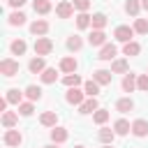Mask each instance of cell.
I'll use <instances>...</instances> for the list:
<instances>
[{"instance_id":"cell-34","label":"cell","mask_w":148,"mask_h":148,"mask_svg":"<svg viewBox=\"0 0 148 148\" xmlns=\"http://www.w3.org/2000/svg\"><path fill=\"white\" fill-rule=\"evenodd\" d=\"M92 120H95L97 125H104V123L109 120V111H106V109H97V111L92 113Z\"/></svg>"},{"instance_id":"cell-39","label":"cell","mask_w":148,"mask_h":148,"mask_svg":"<svg viewBox=\"0 0 148 148\" xmlns=\"http://www.w3.org/2000/svg\"><path fill=\"white\" fill-rule=\"evenodd\" d=\"M136 88L141 92H148V74H139L136 76Z\"/></svg>"},{"instance_id":"cell-32","label":"cell","mask_w":148,"mask_h":148,"mask_svg":"<svg viewBox=\"0 0 148 148\" xmlns=\"http://www.w3.org/2000/svg\"><path fill=\"white\" fill-rule=\"evenodd\" d=\"M90 21H92V16H88L86 12H81V14L76 16V28H81V30H86V28L90 25Z\"/></svg>"},{"instance_id":"cell-17","label":"cell","mask_w":148,"mask_h":148,"mask_svg":"<svg viewBox=\"0 0 148 148\" xmlns=\"http://www.w3.org/2000/svg\"><path fill=\"white\" fill-rule=\"evenodd\" d=\"M16 123H18V113H14V111H5V113H2V125H5L7 130H12Z\"/></svg>"},{"instance_id":"cell-9","label":"cell","mask_w":148,"mask_h":148,"mask_svg":"<svg viewBox=\"0 0 148 148\" xmlns=\"http://www.w3.org/2000/svg\"><path fill=\"white\" fill-rule=\"evenodd\" d=\"M132 134H134V136H139V139H141V136H146V134H148V120H143V118L134 120V123H132Z\"/></svg>"},{"instance_id":"cell-21","label":"cell","mask_w":148,"mask_h":148,"mask_svg":"<svg viewBox=\"0 0 148 148\" xmlns=\"http://www.w3.org/2000/svg\"><path fill=\"white\" fill-rule=\"evenodd\" d=\"M39 79H42V83H56V79H58L56 67H46V69L39 74Z\"/></svg>"},{"instance_id":"cell-24","label":"cell","mask_w":148,"mask_h":148,"mask_svg":"<svg viewBox=\"0 0 148 148\" xmlns=\"http://www.w3.org/2000/svg\"><path fill=\"white\" fill-rule=\"evenodd\" d=\"M9 49H12V53H14V56H23V53H25V49H28V44H25L23 39H14V42L9 44Z\"/></svg>"},{"instance_id":"cell-4","label":"cell","mask_w":148,"mask_h":148,"mask_svg":"<svg viewBox=\"0 0 148 148\" xmlns=\"http://www.w3.org/2000/svg\"><path fill=\"white\" fill-rule=\"evenodd\" d=\"M113 37H116L118 42L127 44V42H132V37H134V28H130V25H118L116 32H113Z\"/></svg>"},{"instance_id":"cell-46","label":"cell","mask_w":148,"mask_h":148,"mask_svg":"<svg viewBox=\"0 0 148 148\" xmlns=\"http://www.w3.org/2000/svg\"><path fill=\"white\" fill-rule=\"evenodd\" d=\"M74 148H83V146H74Z\"/></svg>"},{"instance_id":"cell-15","label":"cell","mask_w":148,"mask_h":148,"mask_svg":"<svg viewBox=\"0 0 148 148\" xmlns=\"http://www.w3.org/2000/svg\"><path fill=\"white\" fill-rule=\"evenodd\" d=\"M30 32H32V35H39V37H44V35L49 32V23L39 18V21H35V23L30 25Z\"/></svg>"},{"instance_id":"cell-23","label":"cell","mask_w":148,"mask_h":148,"mask_svg":"<svg viewBox=\"0 0 148 148\" xmlns=\"http://www.w3.org/2000/svg\"><path fill=\"white\" fill-rule=\"evenodd\" d=\"M83 90H86L88 97H97V92H99V83H97L95 79H90V81L83 83Z\"/></svg>"},{"instance_id":"cell-16","label":"cell","mask_w":148,"mask_h":148,"mask_svg":"<svg viewBox=\"0 0 148 148\" xmlns=\"http://www.w3.org/2000/svg\"><path fill=\"white\" fill-rule=\"evenodd\" d=\"M132 109H134V102L130 97H123V99L116 102V111H120V113H130Z\"/></svg>"},{"instance_id":"cell-22","label":"cell","mask_w":148,"mask_h":148,"mask_svg":"<svg viewBox=\"0 0 148 148\" xmlns=\"http://www.w3.org/2000/svg\"><path fill=\"white\" fill-rule=\"evenodd\" d=\"M134 88H136V74H130V72H127L125 79H123V90H125V92H132Z\"/></svg>"},{"instance_id":"cell-13","label":"cell","mask_w":148,"mask_h":148,"mask_svg":"<svg viewBox=\"0 0 148 148\" xmlns=\"http://www.w3.org/2000/svg\"><path fill=\"white\" fill-rule=\"evenodd\" d=\"M97 109H99L97 99H95V97H88V99H86V102L79 106V113H95Z\"/></svg>"},{"instance_id":"cell-8","label":"cell","mask_w":148,"mask_h":148,"mask_svg":"<svg viewBox=\"0 0 148 148\" xmlns=\"http://www.w3.org/2000/svg\"><path fill=\"white\" fill-rule=\"evenodd\" d=\"M88 44H90V46H104V44H106L104 30H92V32L88 35Z\"/></svg>"},{"instance_id":"cell-12","label":"cell","mask_w":148,"mask_h":148,"mask_svg":"<svg viewBox=\"0 0 148 148\" xmlns=\"http://www.w3.org/2000/svg\"><path fill=\"white\" fill-rule=\"evenodd\" d=\"M116 53H118V49H116L113 44H104L97 58H99V60H113V58H116Z\"/></svg>"},{"instance_id":"cell-29","label":"cell","mask_w":148,"mask_h":148,"mask_svg":"<svg viewBox=\"0 0 148 148\" xmlns=\"http://www.w3.org/2000/svg\"><path fill=\"white\" fill-rule=\"evenodd\" d=\"M127 60H113L111 62V72H116V74H127Z\"/></svg>"},{"instance_id":"cell-3","label":"cell","mask_w":148,"mask_h":148,"mask_svg":"<svg viewBox=\"0 0 148 148\" xmlns=\"http://www.w3.org/2000/svg\"><path fill=\"white\" fill-rule=\"evenodd\" d=\"M2 139H5V146H9V148H18L23 143V136H21L18 130H7Z\"/></svg>"},{"instance_id":"cell-37","label":"cell","mask_w":148,"mask_h":148,"mask_svg":"<svg viewBox=\"0 0 148 148\" xmlns=\"http://www.w3.org/2000/svg\"><path fill=\"white\" fill-rule=\"evenodd\" d=\"M134 32L146 35V32H148V21H146V18H136V21H134Z\"/></svg>"},{"instance_id":"cell-40","label":"cell","mask_w":148,"mask_h":148,"mask_svg":"<svg viewBox=\"0 0 148 148\" xmlns=\"http://www.w3.org/2000/svg\"><path fill=\"white\" fill-rule=\"evenodd\" d=\"M32 111H35L32 102H21V104H18V113H21V116H30Z\"/></svg>"},{"instance_id":"cell-2","label":"cell","mask_w":148,"mask_h":148,"mask_svg":"<svg viewBox=\"0 0 148 148\" xmlns=\"http://www.w3.org/2000/svg\"><path fill=\"white\" fill-rule=\"evenodd\" d=\"M0 74H2V76H16V74H18V62H16L14 58L0 60Z\"/></svg>"},{"instance_id":"cell-19","label":"cell","mask_w":148,"mask_h":148,"mask_svg":"<svg viewBox=\"0 0 148 148\" xmlns=\"http://www.w3.org/2000/svg\"><path fill=\"white\" fill-rule=\"evenodd\" d=\"M51 141H53V143L67 141V130H65V127H53V130H51Z\"/></svg>"},{"instance_id":"cell-30","label":"cell","mask_w":148,"mask_h":148,"mask_svg":"<svg viewBox=\"0 0 148 148\" xmlns=\"http://www.w3.org/2000/svg\"><path fill=\"white\" fill-rule=\"evenodd\" d=\"M139 9H141V2H139V0H127V2H125V12H127L130 16H136Z\"/></svg>"},{"instance_id":"cell-36","label":"cell","mask_w":148,"mask_h":148,"mask_svg":"<svg viewBox=\"0 0 148 148\" xmlns=\"http://www.w3.org/2000/svg\"><path fill=\"white\" fill-rule=\"evenodd\" d=\"M81 46H83V42H81V37H76V35H72V37L67 39V49H69V51H79Z\"/></svg>"},{"instance_id":"cell-26","label":"cell","mask_w":148,"mask_h":148,"mask_svg":"<svg viewBox=\"0 0 148 148\" xmlns=\"http://www.w3.org/2000/svg\"><path fill=\"white\" fill-rule=\"evenodd\" d=\"M25 97H28L30 102L42 99V88H37V86H28V88H25Z\"/></svg>"},{"instance_id":"cell-7","label":"cell","mask_w":148,"mask_h":148,"mask_svg":"<svg viewBox=\"0 0 148 148\" xmlns=\"http://www.w3.org/2000/svg\"><path fill=\"white\" fill-rule=\"evenodd\" d=\"M56 14H58L60 18H69V16L74 14V5H72L69 0H62V2H58V7H56Z\"/></svg>"},{"instance_id":"cell-43","label":"cell","mask_w":148,"mask_h":148,"mask_svg":"<svg viewBox=\"0 0 148 148\" xmlns=\"http://www.w3.org/2000/svg\"><path fill=\"white\" fill-rule=\"evenodd\" d=\"M141 7H143V9H148V0H141Z\"/></svg>"},{"instance_id":"cell-1","label":"cell","mask_w":148,"mask_h":148,"mask_svg":"<svg viewBox=\"0 0 148 148\" xmlns=\"http://www.w3.org/2000/svg\"><path fill=\"white\" fill-rule=\"evenodd\" d=\"M51 51H53V42H51L49 37H37V39H35V53H37V56L44 58V56H49Z\"/></svg>"},{"instance_id":"cell-28","label":"cell","mask_w":148,"mask_h":148,"mask_svg":"<svg viewBox=\"0 0 148 148\" xmlns=\"http://www.w3.org/2000/svg\"><path fill=\"white\" fill-rule=\"evenodd\" d=\"M123 53H125V56H139V53H141V46H139L136 42H127V44L123 46Z\"/></svg>"},{"instance_id":"cell-42","label":"cell","mask_w":148,"mask_h":148,"mask_svg":"<svg viewBox=\"0 0 148 148\" xmlns=\"http://www.w3.org/2000/svg\"><path fill=\"white\" fill-rule=\"evenodd\" d=\"M7 104H9L7 99H0V111H2V113H5V109H7Z\"/></svg>"},{"instance_id":"cell-35","label":"cell","mask_w":148,"mask_h":148,"mask_svg":"<svg viewBox=\"0 0 148 148\" xmlns=\"http://www.w3.org/2000/svg\"><path fill=\"white\" fill-rule=\"evenodd\" d=\"M62 83H65L67 88H76V86L81 83V76H79V74H67V76L62 79Z\"/></svg>"},{"instance_id":"cell-6","label":"cell","mask_w":148,"mask_h":148,"mask_svg":"<svg viewBox=\"0 0 148 148\" xmlns=\"http://www.w3.org/2000/svg\"><path fill=\"white\" fill-rule=\"evenodd\" d=\"M76 67H79V62L74 56H67L60 60V72H65V74H76Z\"/></svg>"},{"instance_id":"cell-5","label":"cell","mask_w":148,"mask_h":148,"mask_svg":"<svg viewBox=\"0 0 148 148\" xmlns=\"http://www.w3.org/2000/svg\"><path fill=\"white\" fill-rule=\"evenodd\" d=\"M83 95H86V90H79V88H69L67 90V95H65V99L69 102V104H76V106H81L86 99H83Z\"/></svg>"},{"instance_id":"cell-20","label":"cell","mask_w":148,"mask_h":148,"mask_svg":"<svg viewBox=\"0 0 148 148\" xmlns=\"http://www.w3.org/2000/svg\"><path fill=\"white\" fill-rule=\"evenodd\" d=\"M113 136H116V132L113 130H109V127H102L99 132H97V139L106 146V143H113Z\"/></svg>"},{"instance_id":"cell-33","label":"cell","mask_w":148,"mask_h":148,"mask_svg":"<svg viewBox=\"0 0 148 148\" xmlns=\"http://www.w3.org/2000/svg\"><path fill=\"white\" fill-rule=\"evenodd\" d=\"M90 25H92V30H102V28L106 25V16H104V14H95L92 21H90Z\"/></svg>"},{"instance_id":"cell-25","label":"cell","mask_w":148,"mask_h":148,"mask_svg":"<svg viewBox=\"0 0 148 148\" xmlns=\"http://www.w3.org/2000/svg\"><path fill=\"white\" fill-rule=\"evenodd\" d=\"M32 9H35L37 14H49V12H51V2H49V0H35V2H32Z\"/></svg>"},{"instance_id":"cell-38","label":"cell","mask_w":148,"mask_h":148,"mask_svg":"<svg viewBox=\"0 0 148 148\" xmlns=\"http://www.w3.org/2000/svg\"><path fill=\"white\" fill-rule=\"evenodd\" d=\"M72 5H74V9H76L79 14L90 9V0H72Z\"/></svg>"},{"instance_id":"cell-18","label":"cell","mask_w":148,"mask_h":148,"mask_svg":"<svg viewBox=\"0 0 148 148\" xmlns=\"http://www.w3.org/2000/svg\"><path fill=\"white\" fill-rule=\"evenodd\" d=\"M130 130H132V125H130L125 118H120V120H116V123H113V132H116V134H120V136H125Z\"/></svg>"},{"instance_id":"cell-44","label":"cell","mask_w":148,"mask_h":148,"mask_svg":"<svg viewBox=\"0 0 148 148\" xmlns=\"http://www.w3.org/2000/svg\"><path fill=\"white\" fill-rule=\"evenodd\" d=\"M44 148H58V143H51V146H44Z\"/></svg>"},{"instance_id":"cell-11","label":"cell","mask_w":148,"mask_h":148,"mask_svg":"<svg viewBox=\"0 0 148 148\" xmlns=\"http://www.w3.org/2000/svg\"><path fill=\"white\" fill-rule=\"evenodd\" d=\"M28 69H30L32 74H42V72L46 69V62H44V58H42V56H37V58H32V60L28 62Z\"/></svg>"},{"instance_id":"cell-31","label":"cell","mask_w":148,"mask_h":148,"mask_svg":"<svg viewBox=\"0 0 148 148\" xmlns=\"http://www.w3.org/2000/svg\"><path fill=\"white\" fill-rule=\"evenodd\" d=\"M25 23V14L23 12H12L9 14V25H23Z\"/></svg>"},{"instance_id":"cell-27","label":"cell","mask_w":148,"mask_h":148,"mask_svg":"<svg viewBox=\"0 0 148 148\" xmlns=\"http://www.w3.org/2000/svg\"><path fill=\"white\" fill-rule=\"evenodd\" d=\"M9 104H21V99H23V92L21 90H16V88H12V90H7V97H5Z\"/></svg>"},{"instance_id":"cell-45","label":"cell","mask_w":148,"mask_h":148,"mask_svg":"<svg viewBox=\"0 0 148 148\" xmlns=\"http://www.w3.org/2000/svg\"><path fill=\"white\" fill-rule=\"evenodd\" d=\"M102 148H113V146H111V143H106V146H102Z\"/></svg>"},{"instance_id":"cell-10","label":"cell","mask_w":148,"mask_h":148,"mask_svg":"<svg viewBox=\"0 0 148 148\" xmlns=\"http://www.w3.org/2000/svg\"><path fill=\"white\" fill-rule=\"evenodd\" d=\"M111 76H113V74H111L109 69H95V72H92V79H95L99 86H109V83H111Z\"/></svg>"},{"instance_id":"cell-14","label":"cell","mask_w":148,"mask_h":148,"mask_svg":"<svg viewBox=\"0 0 148 148\" xmlns=\"http://www.w3.org/2000/svg\"><path fill=\"white\" fill-rule=\"evenodd\" d=\"M39 123H42L44 127H56V123H58L56 111H44V113L39 116Z\"/></svg>"},{"instance_id":"cell-41","label":"cell","mask_w":148,"mask_h":148,"mask_svg":"<svg viewBox=\"0 0 148 148\" xmlns=\"http://www.w3.org/2000/svg\"><path fill=\"white\" fill-rule=\"evenodd\" d=\"M7 5H9V7H23L25 0H7Z\"/></svg>"}]
</instances>
